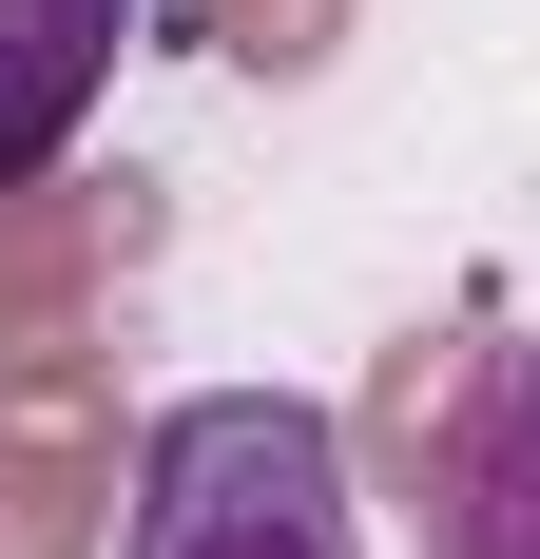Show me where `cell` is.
I'll return each instance as SVG.
<instances>
[{"instance_id": "obj_5", "label": "cell", "mask_w": 540, "mask_h": 559, "mask_svg": "<svg viewBox=\"0 0 540 559\" xmlns=\"http://www.w3.org/2000/svg\"><path fill=\"white\" fill-rule=\"evenodd\" d=\"M116 39H136V0H0V174L78 155V116L116 97Z\"/></svg>"}, {"instance_id": "obj_3", "label": "cell", "mask_w": 540, "mask_h": 559, "mask_svg": "<svg viewBox=\"0 0 540 559\" xmlns=\"http://www.w3.org/2000/svg\"><path fill=\"white\" fill-rule=\"evenodd\" d=\"M406 521H425V559H540V329L463 367L425 483H406Z\"/></svg>"}, {"instance_id": "obj_4", "label": "cell", "mask_w": 540, "mask_h": 559, "mask_svg": "<svg viewBox=\"0 0 540 559\" xmlns=\"http://www.w3.org/2000/svg\"><path fill=\"white\" fill-rule=\"evenodd\" d=\"M136 174H0V347H39L97 309V271L136 251Z\"/></svg>"}, {"instance_id": "obj_1", "label": "cell", "mask_w": 540, "mask_h": 559, "mask_svg": "<svg viewBox=\"0 0 540 559\" xmlns=\"http://www.w3.org/2000/svg\"><path fill=\"white\" fill-rule=\"evenodd\" d=\"M367 540V483H348V425L290 386H193L136 425V483H116V559H348Z\"/></svg>"}, {"instance_id": "obj_7", "label": "cell", "mask_w": 540, "mask_h": 559, "mask_svg": "<svg viewBox=\"0 0 540 559\" xmlns=\"http://www.w3.org/2000/svg\"><path fill=\"white\" fill-rule=\"evenodd\" d=\"M193 39H213L232 78H328V58H348V0H193Z\"/></svg>"}, {"instance_id": "obj_6", "label": "cell", "mask_w": 540, "mask_h": 559, "mask_svg": "<svg viewBox=\"0 0 540 559\" xmlns=\"http://www.w3.org/2000/svg\"><path fill=\"white\" fill-rule=\"evenodd\" d=\"M463 367H483V329H406V347L367 367V463H348L367 502H406V483H425V444H444V405H463Z\"/></svg>"}, {"instance_id": "obj_2", "label": "cell", "mask_w": 540, "mask_h": 559, "mask_svg": "<svg viewBox=\"0 0 540 559\" xmlns=\"http://www.w3.org/2000/svg\"><path fill=\"white\" fill-rule=\"evenodd\" d=\"M116 483H136L116 347L97 329L0 347V559H116Z\"/></svg>"}]
</instances>
